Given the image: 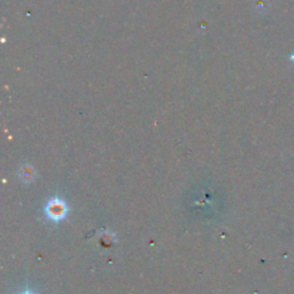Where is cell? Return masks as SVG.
Wrapping results in <instances>:
<instances>
[{"instance_id":"obj_1","label":"cell","mask_w":294,"mask_h":294,"mask_svg":"<svg viewBox=\"0 0 294 294\" xmlns=\"http://www.w3.org/2000/svg\"><path fill=\"white\" fill-rule=\"evenodd\" d=\"M46 216L53 222H60L67 216L68 206L60 198H52L45 207Z\"/></svg>"},{"instance_id":"obj_2","label":"cell","mask_w":294,"mask_h":294,"mask_svg":"<svg viewBox=\"0 0 294 294\" xmlns=\"http://www.w3.org/2000/svg\"><path fill=\"white\" fill-rule=\"evenodd\" d=\"M290 59H291V60H292V61H293V63H294V51H293L292 54L290 56Z\"/></svg>"},{"instance_id":"obj_3","label":"cell","mask_w":294,"mask_h":294,"mask_svg":"<svg viewBox=\"0 0 294 294\" xmlns=\"http://www.w3.org/2000/svg\"><path fill=\"white\" fill-rule=\"evenodd\" d=\"M21 294H35V293H32V292H30V291H26V292H23V293H21Z\"/></svg>"}]
</instances>
